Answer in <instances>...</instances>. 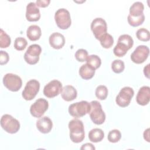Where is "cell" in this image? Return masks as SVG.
Instances as JSON below:
<instances>
[{
	"mask_svg": "<svg viewBox=\"0 0 150 150\" xmlns=\"http://www.w3.org/2000/svg\"><path fill=\"white\" fill-rule=\"evenodd\" d=\"M70 130V138L73 142L80 143L85 137L84 128L82 121L74 118L70 120L68 124Z\"/></svg>",
	"mask_w": 150,
	"mask_h": 150,
	"instance_id": "1",
	"label": "cell"
},
{
	"mask_svg": "<svg viewBox=\"0 0 150 150\" xmlns=\"http://www.w3.org/2000/svg\"><path fill=\"white\" fill-rule=\"evenodd\" d=\"M133 45L134 40L130 35H121L118 38L117 43L113 49V53L117 57H122L132 47Z\"/></svg>",
	"mask_w": 150,
	"mask_h": 150,
	"instance_id": "2",
	"label": "cell"
},
{
	"mask_svg": "<svg viewBox=\"0 0 150 150\" xmlns=\"http://www.w3.org/2000/svg\"><path fill=\"white\" fill-rule=\"evenodd\" d=\"M90 104V110L88 114L91 121L97 125L103 124L105 120V114L102 109L100 103L98 101L93 100Z\"/></svg>",
	"mask_w": 150,
	"mask_h": 150,
	"instance_id": "3",
	"label": "cell"
},
{
	"mask_svg": "<svg viewBox=\"0 0 150 150\" xmlns=\"http://www.w3.org/2000/svg\"><path fill=\"white\" fill-rule=\"evenodd\" d=\"M90 104L87 101H81L71 104L69 107V112L70 115L75 118H79L84 116L89 113Z\"/></svg>",
	"mask_w": 150,
	"mask_h": 150,
	"instance_id": "4",
	"label": "cell"
},
{
	"mask_svg": "<svg viewBox=\"0 0 150 150\" xmlns=\"http://www.w3.org/2000/svg\"><path fill=\"white\" fill-rule=\"evenodd\" d=\"M1 125L4 130L9 134H15L20 129L19 121L9 114H4L2 116Z\"/></svg>",
	"mask_w": 150,
	"mask_h": 150,
	"instance_id": "5",
	"label": "cell"
},
{
	"mask_svg": "<svg viewBox=\"0 0 150 150\" xmlns=\"http://www.w3.org/2000/svg\"><path fill=\"white\" fill-rule=\"evenodd\" d=\"M54 20L57 26L61 29H68L71 23L70 12L65 8H60L56 11Z\"/></svg>",
	"mask_w": 150,
	"mask_h": 150,
	"instance_id": "6",
	"label": "cell"
},
{
	"mask_svg": "<svg viewBox=\"0 0 150 150\" xmlns=\"http://www.w3.org/2000/svg\"><path fill=\"white\" fill-rule=\"evenodd\" d=\"M3 83L5 87L11 91H18L22 86L21 78L13 73H6L3 77Z\"/></svg>",
	"mask_w": 150,
	"mask_h": 150,
	"instance_id": "7",
	"label": "cell"
},
{
	"mask_svg": "<svg viewBox=\"0 0 150 150\" xmlns=\"http://www.w3.org/2000/svg\"><path fill=\"white\" fill-rule=\"evenodd\" d=\"M134 90L130 87H124L122 88L115 98V102L121 107H126L131 103V100L134 96Z\"/></svg>",
	"mask_w": 150,
	"mask_h": 150,
	"instance_id": "8",
	"label": "cell"
},
{
	"mask_svg": "<svg viewBox=\"0 0 150 150\" xmlns=\"http://www.w3.org/2000/svg\"><path fill=\"white\" fill-rule=\"evenodd\" d=\"M40 83L35 80L32 79L28 81L22 91V96L25 100L30 101L33 99L39 91Z\"/></svg>",
	"mask_w": 150,
	"mask_h": 150,
	"instance_id": "9",
	"label": "cell"
},
{
	"mask_svg": "<svg viewBox=\"0 0 150 150\" xmlns=\"http://www.w3.org/2000/svg\"><path fill=\"white\" fill-rule=\"evenodd\" d=\"M42 52V48L38 44L30 45L24 54V59L29 64H36L39 60V56Z\"/></svg>",
	"mask_w": 150,
	"mask_h": 150,
	"instance_id": "10",
	"label": "cell"
},
{
	"mask_svg": "<svg viewBox=\"0 0 150 150\" xmlns=\"http://www.w3.org/2000/svg\"><path fill=\"white\" fill-rule=\"evenodd\" d=\"M49 107L48 101L42 98L36 100L30 107L31 115L35 118H40L43 116Z\"/></svg>",
	"mask_w": 150,
	"mask_h": 150,
	"instance_id": "11",
	"label": "cell"
},
{
	"mask_svg": "<svg viewBox=\"0 0 150 150\" xmlns=\"http://www.w3.org/2000/svg\"><path fill=\"white\" fill-rule=\"evenodd\" d=\"M91 30L96 39H99L107 31V25L105 21L101 18L94 19L91 23Z\"/></svg>",
	"mask_w": 150,
	"mask_h": 150,
	"instance_id": "12",
	"label": "cell"
},
{
	"mask_svg": "<svg viewBox=\"0 0 150 150\" xmlns=\"http://www.w3.org/2000/svg\"><path fill=\"white\" fill-rule=\"evenodd\" d=\"M149 54V49L145 45L138 46L131 54V60L136 64L144 63L148 58Z\"/></svg>",
	"mask_w": 150,
	"mask_h": 150,
	"instance_id": "13",
	"label": "cell"
},
{
	"mask_svg": "<svg viewBox=\"0 0 150 150\" xmlns=\"http://www.w3.org/2000/svg\"><path fill=\"white\" fill-rule=\"evenodd\" d=\"M62 88V84L60 81L53 80L45 86L43 94L48 98H53L61 93Z\"/></svg>",
	"mask_w": 150,
	"mask_h": 150,
	"instance_id": "14",
	"label": "cell"
},
{
	"mask_svg": "<svg viewBox=\"0 0 150 150\" xmlns=\"http://www.w3.org/2000/svg\"><path fill=\"white\" fill-rule=\"evenodd\" d=\"M26 18L29 22H36L39 20L40 18V13L36 3L30 2L27 5Z\"/></svg>",
	"mask_w": 150,
	"mask_h": 150,
	"instance_id": "15",
	"label": "cell"
},
{
	"mask_svg": "<svg viewBox=\"0 0 150 150\" xmlns=\"http://www.w3.org/2000/svg\"><path fill=\"white\" fill-rule=\"evenodd\" d=\"M150 100V88L148 86L141 87L136 96L137 103L141 105H147Z\"/></svg>",
	"mask_w": 150,
	"mask_h": 150,
	"instance_id": "16",
	"label": "cell"
},
{
	"mask_svg": "<svg viewBox=\"0 0 150 150\" xmlns=\"http://www.w3.org/2000/svg\"><path fill=\"white\" fill-rule=\"evenodd\" d=\"M36 127L43 134L49 133L52 129L53 122L51 119L47 116L40 118L36 121Z\"/></svg>",
	"mask_w": 150,
	"mask_h": 150,
	"instance_id": "17",
	"label": "cell"
},
{
	"mask_svg": "<svg viewBox=\"0 0 150 150\" xmlns=\"http://www.w3.org/2000/svg\"><path fill=\"white\" fill-rule=\"evenodd\" d=\"M49 42L50 45L53 48L60 49L62 48L65 44V38L62 34L59 32H54L50 35Z\"/></svg>",
	"mask_w": 150,
	"mask_h": 150,
	"instance_id": "18",
	"label": "cell"
},
{
	"mask_svg": "<svg viewBox=\"0 0 150 150\" xmlns=\"http://www.w3.org/2000/svg\"><path fill=\"white\" fill-rule=\"evenodd\" d=\"M60 93L62 98L66 101H71L74 100L77 96L76 89L71 85H67L63 87Z\"/></svg>",
	"mask_w": 150,
	"mask_h": 150,
	"instance_id": "19",
	"label": "cell"
},
{
	"mask_svg": "<svg viewBox=\"0 0 150 150\" xmlns=\"http://www.w3.org/2000/svg\"><path fill=\"white\" fill-rule=\"evenodd\" d=\"M144 4L139 1L135 2L129 8V14L128 16L132 18H138L144 14Z\"/></svg>",
	"mask_w": 150,
	"mask_h": 150,
	"instance_id": "20",
	"label": "cell"
},
{
	"mask_svg": "<svg viewBox=\"0 0 150 150\" xmlns=\"http://www.w3.org/2000/svg\"><path fill=\"white\" fill-rule=\"evenodd\" d=\"M42 35L40 28L36 25H32L28 27L26 30V35L31 41L38 40Z\"/></svg>",
	"mask_w": 150,
	"mask_h": 150,
	"instance_id": "21",
	"label": "cell"
},
{
	"mask_svg": "<svg viewBox=\"0 0 150 150\" xmlns=\"http://www.w3.org/2000/svg\"><path fill=\"white\" fill-rule=\"evenodd\" d=\"M95 70L93 67L86 63L83 64L79 69V75L84 80H89L93 78L95 74Z\"/></svg>",
	"mask_w": 150,
	"mask_h": 150,
	"instance_id": "22",
	"label": "cell"
},
{
	"mask_svg": "<svg viewBox=\"0 0 150 150\" xmlns=\"http://www.w3.org/2000/svg\"><path fill=\"white\" fill-rule=\"evenodd\" d=\"M104 137V133L100 128H93L89 131L88 138L93 142H98L101 141Z\"/></svg>",
	"mask_w": 150,
	"mask_h": 150,
	"instance_id": "23",
	"label": "cell"
},
{
	"mask_svg": "<svg viewBox=\"0 0 150 150\" xmlns=\"http://www.w3.org/2000/svg\"><path fill=\"white\" fill-rule=\"evenodd\" d=\"M98 40L100 41L101 45L105 49L110 48L114 43V39L112 36L108 33L103 35Z\"/></svg>",
	"mask_w": 150,
	"mask_h": 150,
	"instance_id": "24",
	"label": "cell"
},
{
	"mask_svg": "<svg viewBox=\"0 0 150 150\" xmlns=\"http://www.w3.org/2000/svg\"><path fill=\"white\" fill-rule=\"evenodd\" d=\"M87 64H88L90 66L93 67L94 70L99 68L101 64V59L96 54H91L88 56L86 59Z\"/></svg>",
	"mask_w": 150,
	"mask_h": 150,
	"instance_id": "25",
	"label": "cell"
},
{
	"mask_svg": "<svg viewBox=\"0 0 150 150\" xmlns=\"http://www.w3.org/2000/svg\"><path fill=\"white\" fill-rule=\"evenodd\" d=\"M11 40L10 36L3 30L2 29H0V47L6 48L11 45Z\"/></svg>",
	"mask_w": 150,
	"mask_h": 150,
	"instance_id": "26",
	"label": "cell"
},
{
	"mask_svg": "<svg viewBox=\"0 0 150 150\" xmlns=\"http://www.w3.org/2000/svg\"><path fill=\"white\" fill-rule=\"evenodd\" d=\"M136 36L137 39L142 42H147L149 40L150 33L148 29L142 28L137 30L136 32Z\"/></svg>",
	"mask_w": 150,
	"mask_h": 150,
	"instance_id": "27",
	"label": "cell"
},
{
	"mask_svg": "<svg viewBox=\"0 0 150 150\" xmlns=\"http://www.w3.org/2000/svg\"><path fill=\"white\" fill-rule=\"evenodd\" d=\"M95 94L97 98L101 100H105L108 96V89L105 86H98L95 91Z\"/></svg>",
	"mask_w": 150,
	"mask_h": 150,
	"instance_id": "28",
	"label": "cell"
},
{
	"mask_svg": "<svg viewBox=\"0 0 150 150\" xmlns=\"http://www.w3.org/2000/svg\"><path fill=\"white\" fill-rule=\"evenodd\" d=\"M124 63L121 60H114L111 63V69L115 73H120L122 72L124 70Z\"/></svg>",
	"mask_w": 150,
	"mask_h": 150,
	"instance_id": "29",
	"label": "cell"
},
{
	"mask_svg": "<svg viewBox=\"0 0 150 150\" xmlns=\"http://www.w3.org/2000/svg\"><path fill=\"white\" fill-rule=\"evenodd\" d=\"M121 138V134L118 129H114L110 131L108 134V140L112 143L118 142Z\"/></svg>",
	"mask_w": 150,
	"mask_h": 150,
	"instance_id": "30",
	"label": "cell"
},
{
	"mask_svg": "<svg viewBox=\"0 0 150 150\" xmlns=\"http://www.w3.org/2000/svg\"><path fill=\"white\" fill-rule=\"evenodd\" d=\"M28 45V42L26 39L22 37L16 38L14 42V47L16 50L21 51L25 49Z\"/></svg>",
	"mask_w": 150,
	"mask_h": 150,
	"instance_id": "31",
	"label": "cell"
},
{
	"mask_svg": "<svg viewBox=\"0 0 150 150\" xmlns=\"http://www.w3.org/2000/svg\"><path fill=\"white\" fill-rule=\"evenodd\" d=\"M127 21L129 25L133 27H137L143 23L145 21V15H143L138 18H132L128 16Z\"/></svg>",
	"mask_w": 150,
	"mask_h": 150,
	"instance_id": "32",
	"label": "cell"
},
{
	"mask_svg": "<svg viewBox=\"0 0 150 150\" xmlns=\"http://www.w3.org/2000/svg\"><path fill=\"white\" fill-rule=\"evenodd\" d=\"M88 56V52L84 49H78L75 53V57L76 60L80 62L86 61Z\"/></svg>",
	"mask_w": 150,
	"mask_h": 150,
	"instance_id": "33",
	"label": "cell"
},
{
	"mask_svg": "<svg viewBox=\"0 0 150 150\" xmlns=\"http://www.w3.org/2000/svg\"><path fill=\"white\" fill-rule=\"evenodd\" d=\"M0 64L1 65L5 64H6L9 60V56L8 55V53L4 50L0 51Z\"/></svg>",
	"mask_w": 150,
	"mask_h": 150,
	"instance_id": "34",
	"label": "cell"
},
{
	"mask_svg": "<svg viewBox=\"0 0 150 150\" xmlns=\"http://www.w3.org/2000/svg\"><path fill=\"white\" fill-rule=\"evenodd\" d=\"M50 2V0H38L36 2V4L39 7L45 8L49 5Z\"/></svg>",
	"mask_w": 150,
	"mask_h": 150,
	"instance_id": "35",
	"label": "cell"
},
{
	"mask_svg": "<svg viewBox=\"0 0 150 150\" xmlns=\"http://www.w3.org/2000/svg\"><path fill=\"white\" fill-rule=\"evenodd\" d=\"M81 149H95V147L91 143H86L83 144L80 148Z\"/></svg>",
	"mask_w": 150,
	"mask_h": 150,
	"instance_id": "36",
	"label": "cell"
},
{
	"mask_svg": "<svg viewBox=\"0 0 150 150\" xmlns=\"http://www.w3.org/2000/svg\"><path fill=\"white\" fill-rule=\"evenodd\" d=\"M144 138L147 142H149V128H147L144 132Z\"/></svg>",
	"mask_w": 150,
	"mask_h": 150,
	"instance_id": "37",
	"label": "cell"
},
{
	"mask_svg": "<svg viewBox=\"0 0 150 150\" xmlns=\"http://www.w3.org/2000/svg\"><path fill=\"white\" fill-rule=\"evenodd\" d=\"M144 73L145 76H146L148 79H149V64H148L144 68Z\"/></svg>",
	"mask_w": 150,
	"mask_h": 150,
	"instance_id": "38",
	"label": "cell"
}]
</instances>
